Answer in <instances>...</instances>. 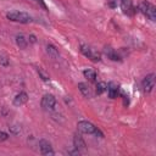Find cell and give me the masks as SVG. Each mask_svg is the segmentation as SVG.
<instances>
[{
  "label": "cell",
  "mask_w": 156,
  "mask_h": 156,
  "mask_svg": "<svg viewBox=\"0 0 156 156\" xmlns=\"http://www.w3.org/2000/svg\"><path fill=\"white\" fill-rule=\"evenodd\" d=\"M7 20L12 21V22H18V23H29L32 21V17L29 16V13L23 12V11H10L6 13Z\"/></svg>",
  "instance_id": "obj_1"
},
{
  "label": "cell",
  "mask_w": 156,
  "mask_h": 156,
  "mask_svg": "<svg viewBox=\"0 0 156 156\" xmlns=\"http://www.w3.org/2000/svg\"><path fill=\"white\" fill-rule=\"evenodd\" d=\"M77 128H78V130L80 132V133H83V134H95V132H96V127L91 123V122H89V121H79L78 122V124H77Z\"/></svg>",
  "instance_id": "obj_2"
},
{
  "label": "cell",
  "mask_w": 156,
  "mask_h": 156,
  "mask_svg": "<svg viewBox=\"0 0 156 156\" xmlns=\"http://www.w3.org/2000/svg\"><path fill=\"white\" fill-rule=\"evenodd\" d=\"M41 107L46 111H51L54 110L55 105H56V99L52 94H45L43 98H41V102H40Z\"/></svg>",
  "instance_id": "obj_3"
},
{
  "label": "cell",
  "mask_w": 156,
  "mask_h": 156,
  "mask_svg": "<svg viewBox=\"0 0 156 156\" xmlns=\"http://www.w3.org/2000/svg\"><path fill=\"white\" fill-rule=\"evenodd\" d=\"M39 150H40V154L44 155V156H52L55 154L54 150H52L51 144L45 139L39 140Z\"/></svg>",
  "instance_id": "obj_4"
},
{
  "label": "cell",
  "mask_w": 156,
  "mask_h": 156,
  "mask_svg": "<svg viewBox=\"0 0 156 156\" xmlns=\"http://www.w3.org/2000/svg\"><path fill=\"white\" fill-rule=\"evenodd\" d=\"M143 89L145 93H150L154 87H155V73H150L147 74L144 79H143Z\"/></svg>",
  "instance_id": "obj_5"
},
{
  "label": "cell",
  "mask_w": 156,
  "mask_h": 156,
  "mask_svg": "<svg viewBox=\"0 0 156 156\" xmlns=\"http://www.w3.org/2000/svg\"><path fill=\"white\" fill-rule=\"evenodd\" d=\"M73 146L78 151H83V150L87 149V144H85V141H84V139H83V136L80 134H74V136H73Z\"/></svg>",
  "instance_id": "obj_6"
},
{
  "label": "cell",
  "mask_w": 156,
  "mask_h": 156,
  "mask_svg": "<svg viewBox=\"0 0 156 156\" xmlns=\"http://www.w3.org/2000/svg\"><path fill=\"white\" fill-rule=\"evenodd\" d=\"M28 101V94L26 91H20L18 94H16V96L12 100V104L15 106H22Z\"/></svg>",
  "instance_id": "obj_7"
},
{
  "label": "cell",
  "mask_w": 156,
  "mask_h": 156,
  "mask_svg": "<svg viewBox=\"0 0 156 156\" xmlns=\"http://www.w3.org/2000/svg\"><path fill=\"white\" fill-rule=\"evenodd\" d=\"M106 90H107L108 98H111V99L117 98L118 94H119V87H118L116 83H113V82H111V83L107 84V89H106Z\"/></svg>",
  "instance_id": "obj_8"
},
{
  "label": "cell",
  "mask_w": 156,
  "mask_h": 156,
  "mask_svg": "<svg viewBox=\"0 0 156 156\" xmlns=\"http://www.w3.org/2000/svg\"><path fill=\"white\" fill-rule=\"evenodd\" d=\"M105 54H106V56L110 58V60H112V61H121V57H119V55L112 49V48H110V46H106L105 48Z\"/></svg>",
  "instance_id": "obj_9"
},
{
  "label": "cell",
  "mask_w": 156,
  "mask_h": 156,
  "mask_svg": "<svg viewBox=\"0 0 156 156\" xmlns=\"http://www.w3.org/2000/svg\"><path fill=\"white\" fill-rule=\"evenodd\" d=\"M15 40H16V44H17V46L20 49H26L27 45H28V39L23 34H17Z\"/></svg>",
  "instance_id": "obj_10"
},
{
  "label": "cell",
  "mask_w": 156,
  "mask_h": 156,
  "mask_svg": "<svg viewBox=\"0 0 156 156\" xmlns=\"http://www.w3.org/2000/svg\"><path fill=\"white\" fill-rule=\"evenodd\" d=\"M46 52H48V55H49L51 58H54V60H57L58 56H60L58 50H57L56 46L52 45V44H48V45H46Z\"/></svg>",
  "instance_id": "obj_11"
},
{
  "label": "cell",
  "mask_w": 156,
  "mask_h": 156,
  "mask_svg": "<svg viewBox=\"0 0 156 156\" xmlns=\"http://www.w3.org/2000/svg\"><path fill=\"white\" fill-rule=\"evenodd\" d=\"M145 16H146L149 20H151L152 22H155V21H156V7H155L152 4H150V5H149V7H147V10H146Z\"/></svg>",
  "instance_id": "obj_12"
},
{
  "label": "cell",
  "mask_w": 156,
  "mask_h": 156,
  "mask_svg": "<svg viewBox=\"0 0 156 156\" xmlns=\"http://www.w3.org/2000/svg\"><path fill=\"white\" fill-rule=\"evenodd\" d=\"M83 76H84L87 79H89L90 82H95V80H96V72H95L94 69H90V68L84 69V71H83Z\"/></svg>",
  "instance_id": "obj_13"
},
{
  "label": "cell",
  "mask_w": 156,
  "mask_h": 156,
  "mask_svg": "<svg viewBox=\"0 0 156 156\" xmlns=\"http://www.w3.org/2000/svg\"><path fill=\"white\" fill-rule=\"evenodd\" d=\"M78 89H79V91L82 93L83 96H85V98L90 96V89H89L87 83H78Z\"/></svg>",
  "instance_id": "obj_14"
},
{
  "label": "cell",
  "mask_w": 156,
  "mask_h": 156,
  "mask_svg": "<svg viewBox=\"0 0 156 156\" xmlns=\"http://www.w3.org/2000/svg\"><path fill=\"white\" fill-rule=\"evenodd\" d=\"M80 52L85 56V57H88V58H90V56H91V52H93V49L90 48V46H88L87 44H82L80 45Z\"/></svg>",
  "instance_id": "obj_15"
},
{
  "label": "cell",
  "mask_w": 156,
  "mask_h": 156,
  "mask_svg": "<svg viewBox=\"0 0 156 156\" xmlns=\"http://www.w3.org/2000/svg\"><path fill=\"white\" fill-rule=\"evenodd\" d=\"M106 89H107V84L105 82H99L95 87V91L98 95H101L104 91H106Z\"/></svg>",
  "instance_id": "obj_16"
},
{
  "label": "cell",
  "mask_w": 156,
  "mask_h": 156,
  "mask_svg": "<svg viewBox=\"0 0 156 156\" xmlns=\"http://www.w3.org/2000/svg\"><path fill=\"white\" fill-rule=\"evenodd\" d=\"M149 5H150V2L149 1H146V0H141L140 2H139V6H138V10L145 16V13H146V10H147V7H149Z\"/></svg>",
  "instance_id": "obj_17"
},
{
  "label": "cell",
  "mask_w": 156,
  "mask_h": 156,
  "mask_svg": "<svg viewBox=\"0 0 156 156\" xmlns=\"http://www.w3.org/2000/svg\"><path fill=\"white\" fill-rule=\"evenodd\" d=\"M37 71H38V74L40 76V78L44 80V82H48L49 79H50V77H49V74L43 69V68H40V67H38L37 68Z\"/></svg>",
  "instance_id": "obj_18"
},
{
  "label": "cell",
  "mask_w": 156,
  "mask_h": 156,
  "mask_svg": "<svg viewBox=\"0 0 156 156\" xmlns=\"http://www.w3.org/2000/svg\"><path fill=\"white\" fill-rule=\"evenodd\" d=\"M9 129H10V133H12L15 135L21 133V127L18 124H11V126H9Z\"/></svg>",
  "instance_id": "obj_19"
},
{
  "label": "cell",
  "mask_w": 156,
  "mask_h": 156,
  "mask_svg": "<svg viewBox=\"0 0 156 156\" xmlns=\"http://www.w3.org/2000/svg\"><path fill=\"white\" fill-rule=\"evenodd\" d=\"M0 65L4 66V67H7V66L10 65V60H9V57L5 56V55H1V56H0Z\"/></svg>",
  "instance_id": "obj_20"
},
{
  "label": "cell",
  "mask_w": 156,
  "mask_h": 156,
  "mask_svg": "<svg viewBox=\"0 0 156 156\" xmlns=\"http://www.w3.org/2000/svg\"><path fill=\"white\" fill-rule=\"evenodd\" d=\"M118 2H119V0H107V5H108L111 9H115V7H117Z\"/></svg>",
  "instance_id": "obj_21"
},
{
  "label": "cell",
  "mask_w": 156,
  "mask_h": 156,
  "mask_svg": "<svg viewBox=\"0 0 156 156\" xmlns=\"http://www.w3.org/2000/svg\"><path fill=\"white\" fill-rule=\"evenodd\" d=\"M7 138H9V134L0 130V141H5V140H7Z\"/></svg>",
  "instance_id": "obj_22"
},
{
  "label": "cell",
  "mask_w": 156,
  "mask_h": 156,
  "mask_svg": "<svg viewBox=\"0 0 156 156\" xmlns=\"http://www.w3.org/2000/svg\"><path fill=\"white\" fill-rule=\"evenodd\" d=\"M28 43L35 44V43H37V37H35L34 34H29V37H28Z\"/></svg>",
  "instance_id": "obj_23"
},
{
  "label": "cell",
  "mask_w": 156,
  "mask_h": 156,
  "mask_svg": "<svg viewBox=\"0 0 156 156\" xmlns=\"http://www.w3.org/2000/svg\"><path fill=\"white\" fill-rule=\"evenodd\" d=\"M35 1H37V2H39V4L41 5V7H43L44 10H46V5H45V2H44L43 0H35Z\"/></svg>",
  "instance_id": "obj_24"
},
{
  "label": "cell",
  "mask_w": 156,
  "mask_h": 156,
  "mask_svg": "<svg viewBox=\"0 0 156 156\" xmlns=\"http://www.w3.org/2000/svg\"><path fill=\"white\" fill-rule=\"evenodd\" d=\"M123 100H124V106L128 105V96L127 95H123Z\"/></svg>",
  "instance_id": "obj_25"
}]
</instances>
